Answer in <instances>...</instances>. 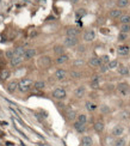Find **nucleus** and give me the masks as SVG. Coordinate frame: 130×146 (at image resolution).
Instances as JSON below:
<instances>
[{"mask_svg": "<svg viewBox=\"0 0 130 146\" xmlns=\"http://www.w3.org/2000/svg\"><path fill=\"white\" fill-rule=\"evenodd\" d=\"M106 65H108L109 70H116L118 67V61H117V60H110Z\"/></svg>", "mask_w": 130, "mask_h": 146, "instance_id": "33", "label": "nucleus"}, {"mask_svg": "<svg viewBox=\"0 0 130 146\" xmlns=\"http://www.w3.org/2000/svg\"><path fill=\"white\" fill-rule=\"evenodd\" d=\"M93 145V139L90 135H85L81 138V146H92Z\"/></svg>", "mask_w": 130, "mask_h": 146, "instance_id": "21", "label": "nucleus"}, {"mask_svg": "<svg viewBox=\"0 0 130 146\" xmlns=\"http://www.w3.org/2000/svg\"><path fill=\"white\" fill-rule=\"evenodd\" d=\"M68 1H69L72 5H75V4H78V3H79V0H68Z\"/></svg>", "mask_w": 130, "mask_h": 146, "instance_id": "44", "label": "nucleus"}, {"mask_svg": "<svg viewBox=\"0 0 130 146\" xmlns=\"http://www.w3.org/2000/svg\"><path fill=\"white\" fill-rule=\"evenodd\" d=\"M84 48H85L84 46H80V47H79V49H78V50H79V52H84V50H85V49H84Z\"/></svg>", "mask_w": 130, "mask_h": 146, "instance_id": "45", "label": "nucleus"}, {"mask_svg": "<svg viewBox=\"0 0 130 146\" xmlns=\"http://www.w3.org/2000/svg\"><path fill=\"white\" fill-rule=\"evenodd\" d=\"M117 91H118L122 96H127L128 91H129V85L127 83H119L117 85Z\"/></svg>", "mask_w": 130, "mask_h": 146, "instance_id": "11", "label": "nucleus"}, {"mask_svg": "<svg viewBox=\"0 0 130 146\" xmlns=\"http://www.w3.org/2000/svg\"><path fill=\"white\" fill-rule=\"evenodd\" d=\"M24 52H25V48H24L23 46H18V47H16L13 49V54H15V55H17V56H23Z\"/></svg>", "mask_w": 130, "mask_h": 146, "instance_id": "25", "label": "nucleus"}, {"mask_svg": "<svg viewBox=\"0 0 130 146\" xmlns=\"http://www.w3.org/2000/svg\"><path fill=\"white\" fill-rule=\"evenodd\" d=\"M51 64V60H50V56H48V55H43L38 59V65L42 66V67H49Z\"/></svg>", "mask_w": 130, "mask_h": 146, "instance_id": "9", "label": "nucleus"}, {"mask_svg": "<svg viewBox=\"0 0 130 146\" xmlns=\"http://www.w3.org/2000/svg\"><path fill=\"white\" fill-rule=\"evenodd\" d=\"M123 133H124V127H123L122 125H117V126H115L114 128H112V131H111V134H112L114 137H116V138L122 137V135H123Z\"/></svg>", "mask_w": 130, "mask_h": 146, "instance_id": "7", "label": "nucleus"}, {"mask_svg": "<svg viewBox=\"0 0 130 146\" xmlns=\"http://www.w3.org/2000/svg\"><path fill=\"white\" fill-rule=\"evenodd\" d=\"M67 76H68V73H67V71L63 70V68H59V70H56V71H55V74H54L55 79H56V80H59V82L65 80V79L67 78Z\"/></svg>", "mask_w": 130, "mask_h": 146, "instance_id": "5", "label": "nucleus"}, {"mask_svg": "<svg viewBox=\"0 0 130 146\" xmlns=\"http://www.w3.org/2000/svg\"><path fill=\"white\" fill-rule=\"evenodd\" d=\"M118 73H119V76H122V77H128L130 71H129L128 67H125V66H121V67H118Z\"/></svg>", "mask_w": 130, "mask_h": 146, "instance_id": "26", "label": "nucleus"}, {"mask_svg": "<svg viewBox=\"0 0 130 146\" xmlns=\"http://www.w3.org/2000/svg\"><path fill=\"white\" fill-rule=\"evenodd\" d=\"M103 62H102V59L100 58H98V56H93V58H91L88 60V65L91 66V67H99Z\"/></svg>", "mask_w": 130, "mask_h": 146, "instance_id": "17", "label": "nucleus"}, {"mask_svg": "<svg viewBox=\"0 0 130 146\" xmlns=\"http://www.w3.org/2000/svg\"><path fill=\"white\" fill-rule=\"evenodd\" d=\"M129 53H130V47L129 46H119L118 48H117V54L121 56H127L129 55Z\"/></svg>", "mask_w": 130, "mask_h": 146, "instance_id": "12", "label": "nucleus"}, {"mask_svg": "<svg viewBox=\"0 0 130 146\" xmlns=\"http://www.w3.org/2000/svg\"><path fill=\"white\" fill-rule=\"evenodd\" d=\"M99 84H100V78H99V76H94L93 79L91 80V86L93 89H97L99 86Z\"/></svg>", "mask_w": 130, "mask_h": 146, "instance_id": "27", "label": "nucleus"}, {"mask_svg": "<svg viewBox=\"0 0 130 146\" xmlns=\"http://www.w3.org/2000/svg\"><path fill=\"white\" fill-rule=\"evenodd\" d=\"M10 77H11V72L9 70H3L1 72H0V80L1 82L7 80Z\"/></svg>", "mask_w": 130, "mask_h": 146, "instance_id": "24", "label": "nucleus"}, {"mask_svg": "<svg viewBox=\"0 0 130 146\" xmlns=\"http://www.w3.org/2000/svg\"><path fill=\"white\" fill-rule=\"evenodd\" d=\"M6 90H7V92H10V94H15L18 90V82L17 80L9 82L7 85H6Z\"/></svg>", "mask_w": 130, "mask_h": 146, "instance_id": "10", "label": "nucleus"}, {"mask_svg": "<svg viewBox=\"0 0 130 146\" xmlns=\"http://www.w3.org/2000/svg\"><path fill=\"white\" fill-rule=\"evenodd\" d=\"M118 19L121 24H130V15H122Z\"/></svg>", "mask_w": 130, "mask_h": 146, "instance_id": "29", "label": "nucleus"}, {"mask_svg": "<svg viewBox=\"0 0 130 146\" xmlns=\"http://www.w3.org/2000/svg\"><path fill=\"white\" fill-rule=\"evenodd\" d=\"M128 117H129V113H128V111H122V113H121V119L127 120Z\"/></svg>", "mask_w": 130, "mask_h": 146, "instance_id": "40", "label": "nucleus"}, {"mask_svg": "<svg viewBox=\"0 0 130 146\" xmlns=\"http://www.w3.org/2000/svg\"><path fill=\"white\" fill-rule=\"evenodd\" d=\"M82 38H84L85 42H92V41H94V38H96L94 30H92V29L86 30V31L84 33V35H82Z\"/></svg>", "mask_w": 130, "mask_h": 146, "instance_id": "4", "label": "nucleus"}, {"mask_svg": "<svg viewBox=\"0 0 130 146\" xmlns=\"http://www.w3.org/2000/svg\"><path fill=\"white\" fill-rule=\"evenodd\" d=\"M85 94H86V88L84 86V85L78 86L75 89V91H74V96H75L77 98H82V97L85 96Z\"/></svg>", "mask_w": 130, "mask_h": 146, "instance_id": "16", "label": "nucleus"}, {"mask_svg": "<svg viewBox=\"0 0 130 146\" xmlns=\"http://www.w3.org/2000/svg\"><path fill=\"white\" fill-rule=\"evenodd\" d=\"M93 127H94V131L97 133H102L104 131V128H105V125H104L103 121H97V122L93 125Z\"/></svg>", "mask_w": 130, "mask_h": 146, "instance_id": "22", "label": "nucleus"}, {"mask_svg": "<svg viewBox=\"0 0 130 146\" xmlns=\"http://www.w3.org/2000/svg\"><path fill=\"white\" fill-rule=\"evenodd\" d=\"M32 86H34V82H32V79H30V78H23L18 82V90L23 94L29 92Z\"/></svg>", "mask_w": 130, "mask_h": 146, "instance_id": "1", "label": "nucleus"}, {"mask_svg": "<svg viewBox=\"0 0 130 146\" xmlns=\"http://www.w3.org/2000/svg\"><path fill=\"white\" fill-rule=\"evenodd\" d=\"M32 88H35L36 90H43V89L46 88V83L43 82V80H37V82L34 83V86Z\"/></svg>", "mask_w": 130, "mask_h": 146, "instance_id": "28", "label": "nucleus"}, {"mask_svg": "<svg viewBox=\"0 0 130 146\" xmlns=\"http://www.w3.org/2000/svg\"><path fill=\"white\" fill-rule=\"evenodd\" d=\"M123 15V12L121 9H112L110 12H109V17L111 19H118V18Z\"/></svg>", "mask_w": 130, "mask_h": 146, "instance_id": "13", "label": "nucleus"}, {"mask_svg": "<svg viewBox=\"0 0 130 146\" xmlns=\"http://www.w3.org/2000/svg\"><path fill=\"white\" fill-rule=\"evenodd\" d=\"M69 76L73 79H79V78H81V73H80L79 71H71Z\"/></svg>", "mask_w": 130, "mask_h": 146, "instance_id": "35", "label": "nucleus"}, {"mask_svg": "<svg viewBox=\"0 0 130 146\" xmlns=\"http://www.w3.org/2000/svg\"><path fill=\"white\" fill-rule=\"evenodd\" d=\"M85 15H86L85 9H80V10H78V11H77V16H79V17H80V16L82 17V16H85Z\"/></svg>", "mask_w": 130, "mask_h": 146, "instance_id": "38", "label": "nucleus"}, {"mask_svg": "<svg viewBox=\"0 0 130 146\" xmlns=\"http://www.w3.org/2000/svg\"><path fill=\"white\" fill-rule=\"evenodd\" d=\"M36 54H37V50L35 48H28V49H25V52H24L23 59L24 60H31L36 56Z\"/></svg>", "mask_w": 130, "mask_h": 146, "instance_id": "6", "label": "nucleus"}, {"mask_svg": "<svg viewBox=\"0 0 130 146\" xmlns=\"http://www.w3.org/2000/svg\"><path fill=\"white\" fill-rule=\"evenodd\" d=\"M99 68H100V72H102V73H105V72L109 71V67H108L106 64H102L100 66H99Z\"/></svg>", "mask_w": 130, "mask_h": 146, "instance_id": "37", "label": "nucleus"}, {"mask_svg": "<svg viewBox=\"0 0 130 146\" xmlns=\"http://www.w3.org/2000/svg\"><path fill=\"white\" fill-rule=\"evenodd\" d=\"M100 108H102V111H103V113H108V111H110V109H109L106 106H102Z\"/></svg>", "mask_w": 130, "mask_h": 146, "instance_id": "43", "label": "nucleus"}, {"mask_svg": "<svg viewBox=\"0 0 130 146\" xmlns=\"http://www.w3.org/2000/svg\"><path fill=\"white\" fill-rule=\"evenodd\" d=\"M77 121L86 125V123H87V115H86V114H79V115H77Z\"/></svg>", "mask_w": 130, "mask_h": 146, "instance_id": "32", "label": "nucleus"}, {"mask_svg": "<svg viewBox=\"0 0 130 146\" xmlns=\"http://www.w3.org/2000/svg\"><path fill=\"white\" fill-rule=\"evenodd\" d=\"M68 60H69V55L68 54H61V55H57L56 60H55V62H56L57 65H63L66 62H68Z\"/></svg>", "mask_w": 130, "mask_h": 146, "instance_id": "15", "label": "nucleus"}, {"mask_svg": "<svg viewBox=\"0 0 130 146\" xmlns=\"http://www.w3.org/2000/svg\"><path fill=\"white\" fill-rule=\"evenodd\" d=\"M130 0H116V6L117 9H124L127 6H129Z\"/></svg>", "mask_w": 130, "mask_h": 146, "instance_id": "23", "label": "nucleus"}, {"mask_svg": "<svg viewBox=\"0 0 130 146\" xmlns=\"http://www.w3.org/2000/svg\"><path fill=\"white\" fill-rule=\"evenodd\" d=\"M85 107H86V109H87L88 111H93V110H96L97 109V106L94 104L93 102H91V101H87L85 103Z\"/></svg>", "mask_w": 130, "mask_h": 146, "instance_id": "30", "label": "nucleus"}, {"mask_svg": "<svg viewBox=\"0 0 130 146\" xmlns=\"http://www.w3.org/2000/svg\"><path fill=\"white\" fill-rule=\"evenodd\" d=\"M80 35V30L77 27H68L66 29V36H72V37H78Z\"/></svg>", "mask_w": 130, "mask_h": 146, "instance_id": "8", "label": "nucleus"}, {"mask_svg": "<svg viewBox=\"0 0 130 146\" xmlns=\"http://www.w3.org/2000/svg\"><path fill=\"white\" fill-rule=\"evenodd\" d=\"M66 117L69 121H74L77 119V113L74 111L72 108H67L66 109Z\"/></svg>", "mask_w": 130, "mask_h": 146, "instance_id": "19", "label": "nucleus"}, {"mask_svg": "<svg viewBox=\"0 0 130 146\" xmlns=\"http://www.w3.org/2000/svg\"><path fill=\"white\" fill-rule=\"evenodd\" d=\"M73 127H74V129H75L78 133H84L86 131V125L79 122V121H75L74 125H73Z\"/></svg>", "mask_w": 130, "mask_h": 146, "instance_id": "18", "label": "nucleus"}, {"mask_svg": "<svg viewBox=\"0 0 130 146\" xmlns=\"http://www.w3.org/2000/svg\"><path fill=\"white\" fill-rule=\"evenodd\" d=\"M119 33L129 34V33H130V24H121V27H119Z\"/></svg>", "mask_w": 130, "mask_h": 146, "instance_id": "31", "label": "nucleus"}, {"mask_svg": "<svg viewBox=\"0 0 130 146\" xmlns=\"http://www.w3.org/2000/svg\"><path fill=\"white\" fill-rule=\"evenodd\" d=\"M81 65H84V61L82 60H75V61H74V66H81Z\"/></svg>", "mask_w": 130, "mask_h": 146, "instance_id": "42", "label": "nucleus"}, {"mask_svg": "<svg viewBox=\"0 0 130 146\" xmlns=\"http://www.w3.org/2000/svg\"><path fill=\"white\" fill-rule=\"evenodd\" d=\"M23 56H17V55H13L11 59H10V64L11 66H13V67H17V66H19L23 64Z\"/></svg>", "mask_w": 130, "mask_h": 146, "instance_id": "14", "label": "nucleus"}, {"mask_svg": "<svg viewBox=\"0 0 130 146\" xmlns=\"http://www.w3.org/2000/svg\"><path fill=\"white\" fill-rule=\"evenodd\" d=\"M100 59H102V62H103V64H108V62L110 61V58H109V55H103Z\"/></svg>", "mask_w": 130, "mask_h": 146, "instance_id": "39", "label": "nucleus"}, {"mask_svg": "<svg viewBox=\"0 0 130 146\" xmlns=\"http://www.w3.org/2000/svg\"><path fill=\"white\" fill-rule=\"evenodd\" d=\"M5 55H6V58H7V59H11L12 56L15 55V54H13V50H7V52L5 53Z\"/></svg>", "mask_w": 130, "mask_h": 146, "instance_id": "41", "label": "nucleus"}, {"mask_svg": "<svg viewBox=\"0 0 130 146\" xmlns=\"http://www.w3.org/2000/svg\"><path fill=\"white\" fill-rule=\"evenodd\" d=\"M129 133H130V125H129Z\"/></svg>", "mask_w": 130, "mask_h": 146, "instance_id": "46", "label": "nucleus"}, {"mask_svg": "<svg viewBox=\"0 0 130 146\" xmlns=\"http://www.w3.org/2000/svg\"><path fill=\"white\" fill-rule=\"evenodd\" d=\"M115 146H127V140L124 138H122V137L117 138L116 141H115Z\"/></svg>", "mask_w": 130, "mask_h": 146, "instance_id": "34", "label": "nucleus"}, {"mask_svg": "<svg viewBox=\"0 0 130 146\" xmlns=\"http://www.w3.org/2000/svg\"><path fill=\"white\" fill-rule=\"evenodd\" d=\"M51 96L54 97L55 100L63 101V100H66V97H67V91H66L63 88H56V89L53 91Z\"/></svg>", "mask_w": 130, "mask_h": 146, "instance_id": "2", "label": "nucleus"}, {"mask_svg": "<svg viewBox=\"0 0 130 146\" xmlns=\"http://www.w3.org/2000/svg\"><path fill=\"white\" fill-rule=\"evenodd\" d=\"M65 46L63 44H56V46H54L53 48V50H54V54L55 55H61V54H65Z\"/></svg>", "mask_w": 130, "mask_h": 146, "instance_id": "20", "label": "nucleus"}, {"mask_svg": "<svg viewBox=\"0 0 130 146\" xmlns=\"http://www.w3.org/2000/svg\"><path fill=\"white\" fill-rule=\"evenodd\" d=\"M127 38H128V34H123V33L118 34V41L124 42V41H127Z\"/></svg>", "mask_w": 130, "mask_h": 146, "instance_id": "36", "label": "nucleus"}, {"mask_svg": "<svg viewBox=\"0 0 130 146\" xmlns=\"http://www.w3.org/2000/svg\"><path fill=\"white\" fill-rule=\"evenodd\" d=\"M79 44L78 37H72V36H66V38L63 40V46L65 48H74Z\"/></svg>", "mask_w": 130, "mask_h": 146, "instance_id": "3", "label": "nucleus"}]
</instances>
